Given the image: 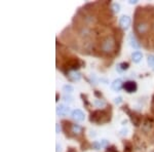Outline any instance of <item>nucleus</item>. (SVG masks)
<instances>
[{
  "mask_svg": "<svg viewBox=\"0 0 154 152\" xmlns=\"http://www.w3.org/2000/svg\"><path fill=\"white\" fill-rule=\"evenodd\" d=\"M56 147H57V150H56V152H61V151H62V147H61L59 144L56 145Z\"/></svg>",
  "mask_w": 154,
  "mask_h": 152,
  "instance_id": "obj_33",
  "label": "nucleus"
},
{
  "mask_svg": "<svg viewBox=\"0 0 154 152\" xmlns=\"http://www.w3.org/2000/svg\"><path fill=\"white\" fill-rule=\"evenodd\" d=\"M114 102H115V104H117V105H119V104L122 103V98L121 97H117L114 99Z\"/></svg>",
  "mask_w": 154,
  "mask_h": 152,
  "instance_id": "obj_29",
  "label": "nucleus"
},
{
  "mask_svg": "<svg viewBox=\"0 0 154 152\" xmlns=\"http://www.w3.org/2000/svg\"><path fill=\"white\" fill-rule=\"evenodd\" d=\"M117 48V39L113 35H106L100 41V51L106 55H111Z\"/></svg>",
  "mask_w": 154,
  "mask_h": 152,
  "instance_id": "obj_1",
  "label": "nucleus"
},
{
  "mask_svg": "<svg viewBox=\"0 0 154 152\" xmlns=\"http://www.w3.org/2000/svg\"><path fill=\"white\" fill-rule=\"evenodd\" d=\"M127 41H129V44L131 45L133 48L140 49L141 44H140V42L138 41V39H137V37L135 36V34L134 33L129 34V36H127Z\"/></svg>",
  "mask_w": 154,
  "mask_h": 152,
  "instance_id": "obj_10",
  "label": "nucleus"
},
{
  "mask_svg": "<svg viewBox=\"0 0 154 152\" xmlns=\"http://www.w3.org/2000/svg\"><path fill=\"white\" fill-rule=\"evenodd\" d=\"M100 144H101L102 148H108V147H109V141L104 139V140H102L101 142H100Z\"/></svg>",
  "mask_w": 154,
  "mask_h": 152,
  "instance_id": "obj_25",
  "label": "nucleus"
},
{
  "mask_svg": "<svg viewBox=\"0 0 154 152\" xmlns=\"http://www.w3.org/2000/svg\"><path fill=\"white\" fill-rule=\"evenodd\" d=\"M81 149L82 150H87V149H90V147H92V145L90 144V143H87V141H85V140H83V141H81Z\"/></svg>",
  "mask_w": 154,
  "mask_h": 152,
  "instance_id": "obj_23",
  "label": "nucleus"
},
{
  "mask_svg": "<svg viewBox=\"0 0 154 152\" xmlns=\"http://www.w3.org/2000/svg\"><path fill=\"white\" fill-rule=\"evenodd\" d=\"M123 90L127 94H133V93H136L137 90H138V84L134 80H127L123 83Z\"/></svg>",
  "mask_w": 154,
  "mask_h": 152,
  "instance_id": "obj_4",
  "label": "nucleus"
},
{
  "mask_svg": "<svg viewBox=\"0 0 154 152\" xmlns=\"http://www.w3.org/2000/svg\"><path fill=\"white\" fill-rule=\"evenodd\" d=\"M131 23H132L131 18H129V16H125V14L121 16L120 19H119V26H120L123 30L129 29V26H131Z\"/></svg>",
  "mask_w": 154,
  "mask_h": 152,
  "instance_id": "obj_9",
  "label": "nucleus"
},
{
  "mask_svg": "<svg viewBox=\"0 0 154 152\" xmlns=\"http://www.w3.org/2000/svg\"><path fill=\"white\" fill-rule=\"evenodd\" d=\"M129 68V64L127 62H122L117 66V70L118 71H125Z\"/></svg>",
  "mask_w": 154,
  "mask_h": 152,
  "instance_id": "obj_18",
  "label": "nucleus"
},
{
  "mask_svg": "<svg viewBox=\"0 0 154 152\" xmlns=\"http://www.w3.org/2000/svg\"><path fill=\"white\" fill-rule=\"evenodd\" d=\"M127 134V129H123L120 131V136H125Z\"/></svg>",
  "mask_w": 154,
  "mask_h": 152,
  "instance_id": "obj_32",
  "label": "nucleus"
},
{
  "mask_svg": "<svg viewBox=\"0 0 154 152\" xmlns=\"http://www.w3.org/2000/svg\"><path fill=\"white\" fill-rule=\"evenodd\" d=\"M129 4H137L138 3V0H129Z\"/></svg>",
  "mask_w": 154,
  "mask_h": 152,
  "instance_id": "obj_34",
  "label": "nucleus"
},
{
  "mask_svg": "<svg viewBox=\"0 0 154 152\" xmlns=\"http://www.w3.org/2000/svg\"><path fill=\"white\" fill-rule=\"evenodd\" d=\"M94 105L98 108H103L106 106V102L102 99H96L94 101Z\"/></svg>",
  "mask_w": 154,
  "mask_h": 152,
  "instance_id": "obj_19",
  "label": "nucleus"
},
{
  "mask_svg": "<svg viewBox=\"0 0 154 152\" xmlns=\"http://www.w3.org/2000/svg\"><path fill=\"white\" fill-rule=\"evenodd\" d=\"M152 106H154V95H153V97H152Z\"/></svg>",
  "mask_w": 154,
  "mask_h": 152,
  "instance_id": "obj_37",
  "label": "nucleus"
},
{
  "mask_svg": "<svg viewBox=\"0 0 154 152\" xmlns=\"http://www.w3.org/2000/svg\"><path fill=\"white\" fill-rule=\"evenodd\" d=\"M61 125H62V130L65 133V135H66V137H68V138H72L71 130H72L73 123H71L69 120H62L61 121Z\"/></svg>",
  "mask_w": 154,
  "mask_h": 152,
  "instance_id": "obj_5",
  "label": "nucleus"
},
{
  "mask_svg": "<svg viewBox=\"0 0 154 152\" xmlns=\"http://www.w3.org/2000/svg\"><path fill=\"white\" fill-rule=\"evenodd\" d=\"M129 118H131L132 122H133V124L135 125V127H140V124H142L143 116L141 114H138V113L133 112L131 116H129Z\"/></svg>",
  "mask_w": 154,
  "mask_h": 152,
  "instance_id": "obj_12",
  "label": "nucleus"
},
{
  "mask_svg": "<svg viewBox=\"0 0 154 152\" xmlns=\"http://www.w3.org/2000/svg\"><path fill=\"white\" fill-rule=\"evenodd\" d=\"M133 151V145L129 142H124V150L123 152H132Z\"/></svg>",
  "mask_w": 154,
  "mask_h": 152,
  "instance_id": "obj_22",
  "label": "nucleus"
},
{
  "mask_svg": "<svg viewBox=\"0 0 154 152\" xmlns=\"http://www.w3.org/2000/svg\"><path fill=\"white\" fill-rule=\"evenodd\" d=\"M147 63H148L149 67L154 71V55H149L147 58Z\"/></svg>",
  "mask_w": 154,
  "mask_h": 152,
  "instance_id": "obj_20",
  "label": "nucleus"
},
{
  "mask_svg": "<svg viewBox=\"0 0 154 152\" xmlns=\"http://www.w3.org/2000/svg\"><path fill=\"white\" fill-rule=\"evenodd\" d=\"M111 10L113 12H120V4L117 3V2H113L111 4Z\"/></svg>",
  "mask_w": 154,
  "mask_h": 152,
  "instance_id": "obj_21",
  "label": "nucleus"
},
{
  "mask_svg": "<svg viewBox=\"0 0 154 152\" xmlns=\"http://www.w3.org/2000/svg\"><path fill=\"white\" fill-rule=\"evenodd\" d=\"M71 116L74 120H76L77 122H81L85 119V115H84L83 112L81 111L80 109H75L71 112Z\"/></svg>",
  "mask_w": 154,
  "mask_h": 152,
  "instance_id": "obj_11",
  "label": "nucleus"
},
{
  "mask_svg": "<svg viewBox=\"0 0 154 152\" xmlns=\"http://www.w3.org/2000/svg\"><path fill=\"white\" fill-rule=\"evenodd\" d=\"M92 148L95 149V150H100L102 147H101V144H100V142H97V141H95V142H93V144H92Z\"/></svg>",
  "mask_w": 154,
  "mask_h": 152,
  "instance_id": "obj_24",
  "label": "nucleus"
},
{
  "mask_svg": "<svg viewBox=\"0 0 154 152\" xmlns=\"http://www.w3.org/2000/svg\"><path fill=\"white\" fill-rule=\"evenodd\" d=\"M63 92L66 95H70L74 92V88L72 85H70V84H66V85L63 86Z\"/></svg>",
  "mask_w": 154,
  "mask_h": 152,
  "instance_id": "obj_17",
  "label": "nucleus"
},
{
  "mask_svg": "<svg viewBox=\"0 0 154 152\" xmlns=\"http://www.w3.org/2000/svg\"><path fill=\"white\" fill-rule=\"evenodd\" d=\"M150 23H149L148 20L145 19H141V20H137L135 21V24H134V31H135L136 34H138L139 36H144L150 31Z\"/></svg>",
  "mask_w": 154,
  "mask_h": 152,
  "instance_id": "obj_3",
  "label": "nucleus"
},
{
  "mask_svg": "<svg viewBox=\"0 0 154 152\" xmlns=\"http://www.w3.org/2000/svg\"><path fill=\"white\" fill-rule=\"evenodd\" d=\"M92 35V31H90V29L88 27H86V26H82L81 28H80L79 30V36L81 38H88L90 36Z\"/></svg>",
  "mask_w": 154,
  "mask_h": 152,
  "instance_id": "obj_14",
  "label": "nucleus"
},
{
  "mask_svg": "<svg viewBox=\"0 0 154 152\" xmlns=\"http://www.w3.org/2000/svg\"><path fill=\"white\" fill-rule=\"evenodd\" d=\"M106 152H118V150H117V148L114 145H112V146H109L108 148H106Z\"/></svg>",
  "mask_w": 154,
  "mask_h": 152,
  "instance_id": "obj_27",
  "label": "nucleus"
},
{
  "mask_svg": "<svg viewBox=\"0 0 154 152\" xmlns=\"http://www.w3.org/2000/svg\"><path fill=\"white\" fill-rule=\"evenodd\" d=\"M67 152H76V151H75L74 148H68V151Z\"/></svg>",
  "mask_w": 154,
  "mask_h": 152,
  "instance_id": "obj_35",
  "label": "nucleus"
},
{
  "mask_svg": "<svg viewBox=\"0 0 154 152\" xmlns=\"http://www.w3.org/2000/svg\"><path fill=\"white\" fill-rule=\"evenodd\" d=\"M71 112V109L69 106L65 105V104H60L59 106H57L56 108V113L59 116H66Z\"/></svg>",
  "mask_w": 154,
  "mask_h": 152,
  "instance_id": "obj_6",
  "label": "nucleus"
},
{
  "mask_svg": "<svg viewBox=\"0 0 154 152\" xmlns=\"http://www.w3.org/2000/svg\"><path fill=\"white\" fill-rule=\"evenodd\" d=\"M56 102H59V94H57V100H56Z\"/></svg>",
  "mask_w": 154,
  "mask_h": 152,
  "instance_id": "obj_38",
  "label": "nucleus"
},
{
  "mask_svg": "<svg viewBox=\"0 0 154 152\" xmlns=\"http://www.w3.org/2000/svg\"><path fill=\"white\" fill-rule=\"evenodd\" d=\"M63 99H64V101L65 102H68V103H71L72 102V100H73V98L72 97H70V96H67L66 94H65V96L63 97Z\"/></svg>",
  "mask_w": 154,
  "mask_h": 152,
  "instance_id": "obj_28",
  "label": "nucleus"
},
{
  "mask_svg": "<svg viewBox=\"0 0 154 152\" xmlns=\"http://www.w3.org/2000/svg\"><path fill=\"white\" fill-rule=\"evenodd\" d=\"M111 120V109L105 110H95L90 115V121L97 124L109 122Z\"/></svg>",
  "mask_w": 154,
  "mask_h": 152,
  "instance_id": "obj_2",
  "label": "nucleus"
},
{
  "mask_svg": "<svg viewBox=\"0 0 154 152\" xmlns=\"http://www.w3.org/2000/svg\"><path fill=\"white\" fill-rule=\"evenodd\" d=\"M122 110H123V111H124L127 115H129V116H131L132 113H133V112L131 111V109H129V106H127V105L122 106Z\"/></svg>",
  "mask_w": 154,
  "mask_h": 152,
  "instance_id": "obj_26",
  "label": "nucleus"
},
{
  "mask_svg": "<svg viewBox=\"0 0 154 152\" xmlns=\"http://www.w3.org/2000/svg\"><path fill=\"white\" fill-rule=\"evenodd\" d=\"M111 88L114 92H119L121 88H123V82L120 78H117L111 83Z\"/></svg>",
  "mask_w": 154,
  "mask_h": 152,
  "instance_id": "obj_15",
  "label": "nucleus"
},
{
  "mask_svg": "<svg viewBox=\"0 0 154 152\" xmlns=\"http://www.w3.org/2000/svg\"><path fill=\"white\" fill-rule=\"evenodd\" d=\"M143 59V54L140 51H136L132 54V60L134 63H140Z\"/></svg>",
  "mask_w": 154,
  "mask_h": 152,
  "instance_id": "obj_16",
  "label": "nucleus"
},
{
  "mask_svg": "<svg viewBox=\"0 0 154 152\" xmlns=\"http://www.w3.org/2000/svg\"><path fill=\"white\" fill-rule=\"evenodd\" d=\"M127 123V120H122V125H125Z\"/></svg>",
  "mask_w": 154,
  "mask_h": 152,
  "instance_id": "obj_36",
  "label": "nucleus"
},
{
  "mask_svg": "<svg viewBox=\"0 0 154 152\" xmlns=\"http://www.w3.org/2000/svg\"><path fill=\"white\" fill-rule=\"evenodd\" d=\"M94 94H95V96H96V97L98 98V99H101V98H102V93L99 92V90H95Z\"/></svg>",
  "mask_w": 154,
  "mask_h": 152,
  "instance_id": "obj_30",
  "label": "nucleus"
},
{
  "mask_svg": "<svg viewBox=\"0 0 154 152\" xmlns=\"http://www.w3.org/2000/svg\"><path fill=\"white\" fill-rule=\"evenodd\" d=\"M83 131H84V129L81 127V125L74 123V124L72 125L71 135H72V137H76L77 139H80L82 136H83Z\"/></svg>",
  "mask_w": 154,
  "mask_h": 152,
  "instance_id": "obj_7",
  "label": "nucleus"
},
{
  "mask_svg": "<svg viewBox=\"0 0 154 152\" xmlns=\"http://www.w3.org/2000/svg\"><path fill=\"white\" fill-rule=\"evenodd\" d=\"M153 120L150 118V117H146L145 120L142 122V131L144 132L145 134L150 133V131L153 127Z\"/></svg>",
  "mask_w": 154,
  "mask_h": 152,
  "instance_id": "obj_8",
  "label": "nucleus"
},
{
  "mask_svg": "<svg viewBox=\"0 0 154 152\" xmlns=\"http://www.w3.org/2000/svg\"><path fill=\"white\" fill-rule=\"evenodd\" d=\"M66 76L71 81H78L81 78V73L79 71H69L66 74Z\"/></svg>",
  "mask_w": 154,
  "mask_h": 152,
  "instance_id": "obj_13",
  "label": "nucleus"
},
{
  "mask_svg": "<svg viewBox=\"0 0 154 152\" xmlns=\"http://www.w3.org/2000/svg\"><path fill=\"white\" fill-rule=\"evenodd\" d=\"M61 125H60V123H56V133L57 134H60V132H61Z\"/></svg>",
  "mask_w": 154,
  "mask_h": 152,
  "instance_id": "obj_31",
  "label": "nucleus"
}]
</instances>
